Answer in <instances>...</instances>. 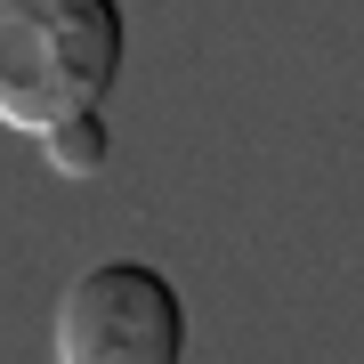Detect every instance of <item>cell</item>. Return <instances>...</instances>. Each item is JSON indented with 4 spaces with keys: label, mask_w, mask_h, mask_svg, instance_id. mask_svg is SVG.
Wrapping results in <instances>:
<instances>
[{
    "label": "cell",
    "mask_w": 364,
    "mask_h": 364,
    "mask_svg": "<svg viewBox=\"0 0 364 364\" xmlns=\"http://www.w3.org/2000/svg\"><path fill=\"white\" fill-rule=\"evenodd\" d=\"M122 0H0V130L49 138L122 73Z\"/></svg>",
    "instance_id": "cell-1"
},
{
    "label": "cell",
    "mask_w": 364,
    "mask_h": 364,
    "mask_svg": "<svg viewBox=\"0 0 364 364\" xmlns=\"http://www.w3.org/2000/svg\"><path fill=\"white\" fill-rule=\"evenodd\" d=\"M186 356V299L162 267L105 259L57 308V364H178Z\"/></svg>",
    "instance_id": "cell-2"
},
{
    "label": "cell",
    "mask_w": 364,
    "mask_h": 364,
    "mask_svg": "<svg viewBox=\"0 0 364 364\" xmlns=\"http://www.w3.org/2000/svg\"><path fill=\"white\" fill-rule=\"evenodd\" d=\"M105 114H73V122H57L49 138H41V162L57 170V178H97L105 170Z\"/></svg>",
    "instance_id": "cell-3"
}]
</instances>
